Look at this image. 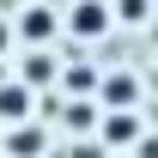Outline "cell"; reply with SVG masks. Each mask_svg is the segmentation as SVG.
Listing matches in <instances>:
<instances>
[{"label": "cell", "mask_w": 158, "mask_h": 158, "mask_svg": "<svg viewBox=\"0 0 158 158\" xmlns=\"http://www.w3.org/2000/svg\"><path fill=\"white\" fill-rule=\"evenodd\" d=\"M31 110H37V85H24V79L0 85V122H6V128H12V122H31Z\"/></svg>", "instance_id": "obj_3"}, {"label": "cell", "mask_w": 158, "mask_h": 158, "mask_svg": "<svg viewBox=\"0 0 158 158\" xmlns=\"http://www.w3.org/2000/svg\"><path fill=\"white\" fill-rule=\"evenodd\" d=\"M19 79H24V85H37V91H43V85L55 79V55H49V49H43V43H37V55H24V67H19Z\"/></svg>", "instance_id": "obj_6"}, {"label": "cell", "mask_w": 158, "mask_h": 158, "mask_svg": "<svg viewBox=\"0 0 158 158\" xmlns=\"http://www.w3.org/2000/svg\"><path fill=\"white\" fill-rule=\"evenodd\" d=\"M19 37L24 43H49L55 37V12H49V6H24L19 12Z\"/></svg>", "instance_id": "obj_4"}, {"label": "cell", "mask_w": 158, "mask_h": 158, "mask_svg": "<svg viewBox=\"0 0 158 158\" xmlns=\"http://www.w3.org/2000/svg\"><path fill=\"white\" fill-rule=\"evenodd\" d=\"M73 158H110V146H103V140H85V146H79L73 140Z\"/></svg>", "instance_id": "obj_11"}, {"label": "cell", "mask_w": 158, "mask_h": 158, "mask_svg": "<svg viewBox=\"0 0 158 158\" xmlns=\"http://www.w3.org/2000/svg\"><path fill=\"white\" fill-rule=\"evenodd\" d=\"M37 152H43V128L12 122V134H6V158H37Z\"/></svg>", "instance_id": "obj_5"}, {"label": "cell", "mask_w": 158, "mask_h": 158, "mask_svg": "<svg viewBox=\"0 0 158 158\" xmlns=\"http://www.w3.org/2000/svg\"><path fill=\"white\" fill-rule=\"evenodd\" d=\"M140 158H158V134H152V140H140Z\"/></svg>", "instance_id": "obj_13"}, {"label": "cell", "mask_w": 158, "mask_h": 158, "mask_svg": "<svg viewBox=\"0 0 158 158\" xmlns=\"http://www.w3.org/2000/svg\"><path fill=\"white\" fill-rule=\"evenodd\" d=\"M98 140L110 146V152H122V146H140V116H134V103H122V110H103Z\"/></svg>", "instance_id": "obj_2"}, {"label": "cell", "mask_w": 158, "mask_h": 158, "mask_svg": "<svg viewBox=\"0 0 158 158\" xmlns=\"http://www.w3.org/2000/svg\"><path fill=\"white\" fill-rule=\"evenodd\" d=\"M116 19L122 24H146V0H116Z\"/></svg>", "instance_id": "obj_10"}, {"label": "cell", "mask_w": 158, "mask_h": 158, "mask_svg": "<svg viewBox=\"0 0 158 158\" xmlns=\"http://www.w3.org/2000/svg\"><path fill=\"white\" fill-rule=\"evenodd\" d=\"M110 24H116V12H110L103 0H73V12H67V31H73L79 43H98Z\"/></svg>", "instance_id": "obj_1"}, {"label": "cell", "mask_w": 158, "mask_h": 158, "mask_svg": "<svg viewBox=\"0 0 158 158\" xmlns=\"http://www.w3.org/2000/svg\"><path fill=\"white\" fill-rule=\"evenodd\" d=\"M134 98H140L134 73H110L103 79V110H122V103H134Z\"/></svg>", "instance_id": "obj_7"}, {"label": "cell", "mask_w": 158, "mask_h": 158, "mask_svg": "<svg viewBox=\"0 0 158 158\" xmlns=\"http://www.w3.org/2000/svg\"><path fill=\"white\" fill-rule=\"evenodd\" d=\"M61 85H67V91H91V85H98V73H91V67H67V73H61Z\"/></svg>", "instance_id": "obj_9"}, {"label": "cell", "mask_w": 158, "mask_h": 158, "mask_svg": "<svg viewBox=\"0 0 158 158\" xmlns=\"http://www.w3.org/2000/svg\"><path fill=\"white\" fill-rule=\"evenodd\" d=\"M12 37H19V24H6V19H0V55H6V43H12Z\"/></svg>", "instance_id": "obj_12"}, {"label": "cell", "mask_w": 158, "mask_h": 158, "mask_svg": "<svg viewBox=\"0 0 158 158\" xmlns=\"http://www.w3.org/2000/svg\"><path fill=\"white\" fill-rule=\"evenodd\" d=\"M98 122H103V103H73V110H67V128H73V134H91Z\"/></svg>", "instance_id": "obj_8"}]
</instances>
